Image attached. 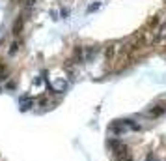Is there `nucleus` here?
<instances>
[{"label": "nucleus", "instance_id": "1", "mask_svg": "<svg viewBox=\"0 0 166 161\" xmlns=\"http://www.w3.org/2000/svg\"><path fill=\"white\" fill-rule=\"evenodd\" d=\"M21 26H23V25H21V21H15V34H19V30H21Z\"/></svg>", "mask_w": 166, "mask_h": 161}]
</instances>
